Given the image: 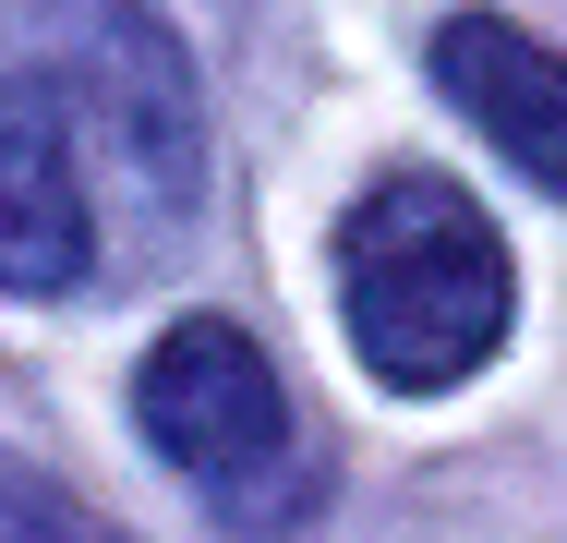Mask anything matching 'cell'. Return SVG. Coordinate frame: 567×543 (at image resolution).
<instances>
[{
	"instance_id": "obj_2",
	"label": "cell",
	"mask_w": 567,
	"mask_h": 543,
	"mask_svg": "<svg viewBox=\"0 0 567 543\" xmlns=\"http://www.w3.org/2000/svg\"><path fill=\"white\" fill-rule=\"evenodd\" d=\"M327 254H339V326L386 399L471 387L519 326V254L447 170H374Z\"/></svg>"
},
{
	"instance_id": "obj_3",
	"label": "cell",
	"mask_w": 567,
	"mask_h": 543,
	"mask_svg": "<svg viewBox=\"0 0 567 543\" xmlns=\"http://www.w3.org/2000/svg\"><path fill=\"white\" fill-rule=\"evenodd\" d=\"M133 434L194 483V508L229 543H290L327 508V459L290 411L278 362L254 350V326L229 315H182L157 326V350L133 362Z\"/></svg>"
},
{
	"instance_id": "obj_5",
	"label": "cell",
	"mask_w": 567,
	"mask_h": 543,
	"mask_svg": "<svg viewBox=\"0 0 567 543\" xmlns=\"http://www.w3.org/2000/svg\"><path fill=\"white\" fill-rule=\"evenodd\" d=\"M0 543H133V532L97 520V508H73L49 471H12V483H0Z\"/></svg>"
},
{
	"instance_id": "obj_1",
	"label": "cell",
	"mask_w": 567,
	"mask_h": 543,
	"mask_svg": "<svg viewBox=\"0 0 567 543\" xmlns=\"http://www.w3.org/2000/svg\"><path fill=\"white\" fill-rule=\"evenodd\" d=\"M206 206V98L145 0H24L0 85V278L24 303L157 278Z\"/></svg>"
},
{
	"instance_id": "obj_4",
	"label": "cell",
	"mask_w": 567,
	"mask_h": 543,
	"mask_svg": "<svg viewBox=\"0 0 567 543\" xmlns=\"http://www.w3.org/2000/svg\"><path fill=\"white\" fill-rule=\"evenodd\" d=\"M423 73H435V98H447L519 182H544L567 206V49H544L519 12H447L435 49H423Z\"/></svg>"
}]
</instances>
